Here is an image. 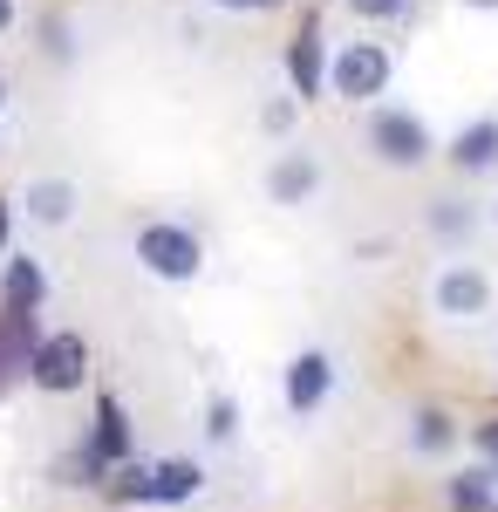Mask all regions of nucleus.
<instances>
[{
    "label": "nucleus",
    "instance_id": "4",
    "mask_svg": "<svg viewBox=\"0 0 498 512\" xmlns=\"http://www.w3.org/2000/svg\"><path fill=\"white\" fill-rule=\"evenodd\" d=\"M28 383L41 396H69L89 383V342H82L76 328H62V335H41L35 355H28Z\"/></svg>",
    "mask_w": 498,
    "mask_h": 512
},
{
    "label": "nucleus",
    "instance_id": "21",
    "mask_svg": "<svg viewBox=\"0 0 498 512\" xmlns=\"http://www.w3.org/2000/svg\"><path fill=\"white\" fill-rule=\"evenodd\" d=\"M294 117H301V103H294V96H273L267 110H260V123H267L273 137H287V130H294Z\"/></svg>",
    "mask_w": 498,
    "mask_h": 512
},
{
    "label": "nucleus",
    "instance_id": "19",
    "mask_svg": "<svg viewBox=\"0 0 498 512\" xmlns=\"http://www.w3.org/2000/svg\"><path fill=\"white\" fill-rule=\"evenodd\" d=\"M103 478H110V472L96 465V451H89V444H76L69 458H55V485H76V492H82V485H103Z\"/></svg>",
    "mask_w": 498,
    "mask_h": 512
},
{
    "label": "nucleus",
    "instance_id": "25",
    "mask_svg": "<svg viewBox=\"0 0 498 512\" xmlns=\"http://www.w3.org/2000/svg\"><path fill=\"white\" fill-rule=\"evenodd\" d=\"M478 451H485V458H498V417H485V424H478Z\"/></svg>",
    "mask_w": 498,
    "mask_h": 512
},
{
    "label": "nucleus",
    "instance_id": "2",
    "mask_svg": "<svg viewBox=\"0 0 498 512\" xmlns=\"http://www.w3.org/2000/svg\"><path fill=\"white\" fill-rule=\"evenodd\" d=\"M430 151H437V137H430V123L417 110H396V103H376L369 110V158L376 164L417 171V164H430Z\"/></svg>",
    "mask_w": 498,
    "mask_h": 512
},
{
    "label": "nucleus",
    "instance_id": "10",
    "mask_svg": "<svg viewBox=\"0 0 498 512\" xmlns=\"http://www.w3.org/2000/svg\"><path fill=\"white\" fill-rule=\"evenodd\" d=\"M205 492V465L198 458H157L151 485H144V506H185Z\"/></svg>",
    "mask_w": 498,
    "mask_h": 512
},
{
    "label": "nucleus",
    "instance_id": "22",
    "mask_svg": "<svg viewBox=\"0 0 498 512\" xmlns=\"http://www.w3.org/2000/svg\"><path fill=\"white\" fill-rule=\"evenodd\" d=\"M348 14H362V21H403L410 0H348Z\"/></svg>",
    "mask_w": 498,
    "mask_h": 512
},
{
    "label": "nucleus",
    "instance_id": "7",
    "mask_svg": "<svg viewBox=\"0 0 498 512\" xmlns=\"http://www.w3.org/2000/svg\"><path fill=\"white\" fill-rule=\"evenodd\" d=\"M89 451H96V465L116 472V465H130V444H137V424H130V410H123V396H96V424L82 437Z\"/></svg>",
    "mask_w": 498,
    "mask_h": 512
},
{
    "label": "nucleus",
    "instance_id": "30",
    "mask_svg": "<svg viewBox=\"0 0 498 512\" xmlns=\"http://www.w3.org/2000/svg\"><path fill=\"white\" fill-rule=\"evenodd\" d=\"M492 226H498V205H492Z\"/></svg>",
    "mask_w": 498,
    "mask_h": 512
},
{
    "label": "nucleus",
    "instance_id": "20",
    "mask_svg": "<svg viewBox=\"0 0 498 512\" xmlns=\"http://www.w3.org/2000/svg\"><path fill=\"white\" fill-rule=\"evenodd\" d=\"M205 437H212V444H232V437H239V403H232V396H212V403H205Z\"/></svg>",
    "mask_w": 498,
    "mask_h": 512
},
{
    "label": "nucleus",
    "instance_id": "26",
    "mask_svg": "<svg viewBox=\"0 0 498 512\" xmlns=\"http://www.w3.org/2000/svg\"><path fill=\"white\" fill-rule=\"evenodd\" d=\"M212 7H232V14H260V7H280V0H212Z\"/></svg>",
    "mask_w": 498,
    "mask_h": 512
},
{
    "label": "nucleus",
    "instance_id": "9",
    "mask_svg": "<svg viewBox=\"0 0 498 512\" xmlns=\"http://www.w3.org/2000/svg\"><path fill=\"white\" fill-rule=\"evenodd\" d=\"M0 308H21V315L48 308V274H41L35 253H7L0 260Z\"/></svg>",
    "mask_w": 498,
    "mask_h": 512
},
{
    "label": "nucleus",
    "instance_id": "14",
    "mask_svg": "<svg viewBox=\"0 0 498 512\" xmlns=\"http://www.w3.org/2000/svg\"><path fill=\"white\" fill-rule=\"evenodd\" d=\"M314 185H321V164L307 158V151H287V158L267 171V198H273V205H307Z\"/></svg>",
    "mask_w": 498,
    "mask_h": 512
},
{
    "label": "nucleus",
    "instance_id": "29",
    "mask_svg": "<svg viewBox=\"0 0 498 512\" xmlns=\"http://www.w3.org/2000/svg\"><path fill=\"white\" fill-rule=\"evenodd\" d=\"M0 110H7V82H0Z\"/></svg>",
    "mask_w": 498,
    "mask_h": 512
},
{
    "label": "nucleus",
    "instance_id": "17",
    "mask_svg": "<svg viewBox=\"0 0 498 512\" xmlns=\"http://www.w3.org/2000/svg\"><path fill=\"white\" fill-rule=\"evenodd\" d=\"M423 226H430L437 239H451V246H458V239L471 233V226H478V212H471L464 198H430V212H423Z\"/></svg>",
    "mask_w": 498,
    "mask_h": 512
},
{
    "label": "nucleus",
    "instance_id": "23",
    "mask_svg": "<svg viewBox=\"0 0 498 512\" xmlns=\"http://www.w3.org/2000/svg\"><path fill=\"white\" fill-rule=\"evenodd\" d=\"M41 48H48V55H62V62L76 55V41H69V21H62V14H48V21H41Z\"/></svg>",
    "mask_w": 498,
    "mask_h": 512
},
{
    "label": "nucleus",
    "instance_id": "3",
    "mask_svg": "<svg viewBox=\"0 0 498 512\" xmlns=\"http://www.w3.org/2000/svg\"><path fill=\"white\" fill-rule=\"evenodd\" d=\"M396 76V55H389V41H342L335 55H328V89H335V103H376Z\"/></svg>",
    "mask_w": 498,
    "mask_h": 512
},
{
    "label": "nucleus",
    "instance_id": "13",
    "mask_svg": "<svg viewBox=\"0 0 498 512\" xmlns=\"http://www.w3.org/2000/svg\"><path fill=\"white\" fill-rule=\"evenodd\" d=\"M14 205H21L35 226H69V219H76V205H82V192L69 185V178H35Z\"/></svg>",
    "mask_w": 498,
    "mask_h": 512
},
{
    "label": "nucleus",
    "instance_id": "31",
    "mask_svg": "<svg viewBox=\"0 0 498 512\" xmlns=\"http://www.w3.org/2000/svg\"><path fill=\"white\" fill-rule=\"evenodd\" d=\"M492 512H498V506H492Z\"/></svg>",
    "mask_w": 498,
    "mask_h": 512
},
{
    "label": "nucleus",
    "instance_id": "11",
    "mask_svg": "<svg viewBox=\"0 0 498 512\" xmlns=\"http://www.w3.org/2000/svg\"><path fill=\"white\" fill-rule=\"evenodd\" d=\"M41 342V321L21 315V308H0V396H7V383L14 376H28V355H35Z\"/></svg>",
    "mask_w": 498,
    "mask_h": 512
},
{
    "label": "nucleus",
    "instance_id": "15",
    "mask_svg": "<svg viewBox=\"0 0 498 512\" xmlns=\"http://www.w3.org/2000/svg\"><path fill=\"white\" fill-rule=\"evenodd\" d=\"M444 506H451V512H492L498 506V472H485V465L451 472V478H444Z\"/></svg>",
    "mask_w": 498,
    "mask_h": 512
},
{
    "label": "nucleus",
    "instance_id": "24",
    "mask_svg": "<svg viewBox=\"0 0 498 512\" xmlns=\"http://www.w3.org/2000/svg\"><path fill=\"white\" fill-rule=\"evenodd\" d=\"M14 219H21V205H14V198L0 192V260L14 253Z\"/></svg>",
    "mask_w": 498,
    "mask_h": 512
},
{
    "label": "nucleus",
    "instance_id": "5",
    "mask_svg": "<svg viewBox=\"0 0 498 512\" xmlns=\"http://www.w3.org/2000/svg\"><path fill=\"white\" fill-rule=\"evenodd\" d=\"M430 308H437L444 321L492 315V274H485V267H464V260L437 267V280H430Z\"/></svg>",
    "mask_w": 498,
    "mask_h": 512
},
{
    "label": "nucleus",
    "instance_id": "6",
    "mask_svg": "<svg viewBox=\"0 0 498 512\" xmlns=\"http://www.w3.org/2000/svg\"><path fill=\"white\" fill-rule=\"evenodd\" d=\"M280 390H287V410H294V417H314V410L335 396V355L301 349L287 369H280Z\"/></svg>",
    "mask_w": 498,
    "mask_h": 512
},
{
    "label": "nucleus",
    "instance_id": "1",
    "mask_svg": "<svg viewBox=\"0 0 498 512\" xmlns=\"http://www.w3.org/2000/svg\"><path fill=\"white\" fill-rule=\"evenodd\" d=\"M130 260L151 280H164V287H185L205 267V239L192 226H178V219H151V226H137V239H130Z\"/></svg>",
    "mask_w": 498,
    "mask_h": 512
},
{
    "label": "nucleus",
    "instance_id": "16",
    "mask_svg": "<svg viewBox=\"0 0 498 512\" xmlns=\"http://www.w3.org/2000/svg\"><path fill=\"white\" fill-rule=\"evenodd\" d=\"M410 444H417L423 458H437V451H451L458 444V424H451V410H437V403H423L417 424H410Z\"/></svg>",
    "mask_w": 498,
    "mask_h": 512
},
{
    "label": "nucleus",
    "instance_id": "18",
    "mask_svg": "<svg viewBox=\"0 0 498 512\" xmlns=\"http://www.w3.org/2000/svg\"><path fill=\"white\" fill-rule=\"evenodd\" d=\"M144 485H151V465L130 458V465H116V472L103 478V499H110V506H144Z\"/></svg>",
    "mask_w": 498,
    "mask_h": 512
},
{
    "label": "nucleus",
    "instance_id": "27",
    "mask_svg": "<svg viewBox=\"0 0 498 512\" xmlns=\"http://www.w3.org/2000/svg\"><path fill=\"white\" fill-rule=\"evenodd\" d=\"M14 21H21V0H0V35H7Z\"/></svg>",
    "mask_w": 498,
    "mask_h": 512
},
{
    "label": "nucleus",
    "instance_id": "28",
    "mask_svg": "<svg viewBox=\"0 0 498 512\" xmlns=\"http://www.w3.org/2000/svg\"><path fill=\"white\" fill-rule=\"evenodd\" d=\"M464 7H498V0H464Z\"/></svg>",
    "mask_w": 498,
    "mask_h": 512
},
{
    "label": "nucleus",
    "instance_id": "8",
    "mask_svg": "<svg viewBox=\"0 0 498 512\" xmlns=\"http://www.w3.org/2000/svg\"><path fill=\"white\" fill-rule=\"evenodd\" d=\"M287 82H294V96H328V35H321V21H307L301 35L287 41Z\"/></svg>",
    "mask_w": 498,
    "mask_h": 512
},
{
    "label": "nucleus",
    "instance_id": "12",
    "mask_svg": "<svg viewBox=\"0 0 498 512\" xmlns=\"http://www.w3.org/2000/svg\"><path fill=\"white\" fill-rule=\"evenodd\" d=\"M444 158H451V171H464V178H478V171H492L498 164V117H471L444 144Z\"/></svg>",
    "mask_w": 498,
    "mask_h": 512
}]
</instances>
